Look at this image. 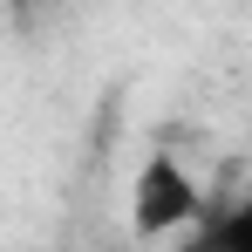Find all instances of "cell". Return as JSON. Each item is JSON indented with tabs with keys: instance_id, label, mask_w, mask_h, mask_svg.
Here are the masks:
<instances>
[{
	"instance_id": "1",
	"label": "cell",
	"mask_w": 252,
	"mask_h": 252,
	"mask_svg": "<svg viewBox=\"0 0 252 252\" xmlns=\"http://www.w3.org/2000/svg\"><path fill=\"white\" fill-rule=\"evenodd\" d=\"M191 218H198V184H191V170L177 164L170 150L143 157L136 184H129V225H136L143 239H164V232H184Z\"/></svg>"
},
{
	"instance_id": "2",
	"label": "cell",
	"mask_w": 252,
	"mask_h": 252,
	"mask_svg": "<svg viewBox=\"0 0 252 252\" xmlns=\"http://www.w3.org/2000/svg\"><path fill=\"white\" fill-rule=\"evenodd\" d=\"M211 246H252V184H246V205L232 211V218H218V225H205Z\"/></svg>"
},
{
	"instance_id": "3",
	"label": "cell",
	"mask_w": 252,
	"mask_h": 252,
	"mask_svg": "<svg viewBox=\"0 0 252 252\" xmlns=\"http://www.w3.org/2000/svg\"><path fill=\"white\" fill-rule=\"evenodd\" d=\"M7 7H28V0H7Z\"/></svg>"
}]
</instances>
